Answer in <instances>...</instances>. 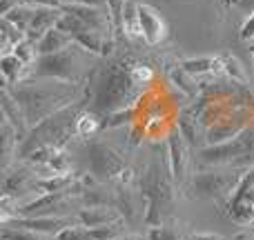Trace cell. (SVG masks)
Listing matches in <instances>:
<instances>
[{
  "mask_svg": "<svg viewBox=\"0 0 254 240\" xmlns=\"http://www.w3.org/2000/svg\"><path fill=\"white\" fill-rule=\"evenodd\" d=\"M98 127H101V120H98V116L92 114V111H80L78 118L74 120V129H76L78 138H87V136L96 134Z\"/></svg>",
  "mask_w": 254,
  "mask_h": 240,
  "instance_id": "cb8c5ba5",
  "label": "cell"
},
{
  "mask_svg": "<svg viewBox=\"0 0 254 240\" xmlns=\"http://www.w3.org/2000/svg\"><path fill=\"white\" fill-rule=\"evenodd\" d=\"M89 169L96 180L119 178V174L125 169V160L107 144L96 143L89 149Z\"/></svg>",
  "mask_w": 254,
  "mask_h": 240,
  "instance_id": "52a82bcc",
  "label": "cell"
},
{
  "mask_svg": "<svg viewBox=\"0 0 254 240\" xmlns=\"http://www.w3.org/2000/svg\"><path fill=\"white\" fill-rule=\"evenodd\" d=\"M0 111H2V118H7L11 122V127L18 131V138L20 143L29 136V122H27L25 114H22L18 100L13 98V94L9 92V87H2V94H0Z\"/></svg>",
  "mask_w": 254,
  "mask_h": 240,
  "instance_id": "4fadbf2b",
  "label": "cell"
},
{
  "mask_svg": "<svg viewBox=\"0 0 254 240\" xmlns=\"http://www.w3.org/2000/svg\"><path fill=\"white\" fill-rule=\"evenodd\" d=\"M228 209H230V218L237 220V223H250V220H254V167L246 171L237 192L230 198Z\"/></svg>",
  "mask_w": 254,
  "mask_h": 240,
  "instance_id": "ba28073f",
  "label": "cell"
},
{
  "mask_svg": "<svg viewBox=\"0 0 254 240\" xmlns=\"http://www.w3.org/2000/svg\"><path fill=\"white\" fill-rule=\"evenodd\" d=\"M34 13H36V4L20 2L16 9H11V11H9L7 16H2V18L11 22L13 27H18V29H20L22 34L27 36V29H29L31 20H34Z\"/></svg>",
  "mask_w": 254,
  "mask_h": 240,
  "instance_id": "44dd1931",
  "label": "cell"
},
{
  "mask_svg": "<svg viewBox=\"0 0 254 240\" xmlns=\"http://www.w3.org/2000/svg\"><path fill=\"white\" fill-rule=\"evenodd\" d=\"M138 22H140V34L143 40L154 47V45H161L167 36V25L163 20V16L149 4L138 2Z\"/></svg>",
  "mask_w": 254,
  "mask_h": 240,
  "instance_id": "30bf717a",
  "label": "cell"
},
{
  "mask_svg": "<svg viewBox=\"0 0 254 240\" xmlns=\"http://www.w3.org/2000/svg\"><path fill=\"white\" fill-rule=\"evenodd\" d=\"M9 92L18 100L29 127H36L52 114H56L58 109L71 105L76 89L67 80L52 78L49 85H34L29 80H22V83L9 87Z\"/></svg>",
  "mask_w": 254,
  "mask_h": 240,
  "instance_id": "6da1fadb",
  "label": "cell"
},
{
  "mask_svg": "<svg viewBox=\"0 0 254 240\" xmlns=\"http://www.w3.org/2000/svg\"><path fill=\"white\" fill-rule=\"evenodd\" d=\"M190 240H225V238L216 236V234H196V236H192Z\"/></svg>",
  "mask_w": 254,
  "mask_h": 240,
  "instance_id": "d590c367",
  "label": "cell"
},
{
  "mask_svg": "<svg viewBox=\"0 0 254 240\" xmlns=\"http://www.w3.org/2000/svg\"><path fill=\"white\" fill-rule=\"evenodd\" d=\"M129 78L134 80V85H147L154 78V71L147 65H134L129 69Z\"/></svg>",
  "mask_w": 254,
  "mask_h": 240,
  "instance_id": "f546056e",
  "label": "cell"
},
{
  "mask_svg": "<svg viewBox=\"0 0 254 240\" xmlns=\"http://www.w3.org/2000/svg\"><path fill=\"white\" fill-rule=\"evenodd\" d=\"M196 125H198V120L194 118V116L183 114L179 118V131L183 134V138L188 140L190 144H196Z\"/></svg>",
  "mask_w": 254,
  "mask_h": 240,
  "instance_id": "f1b7e54d",
  "label": "cell"
},
{
  "mask_svg": "<svg viewBox=\"0 0 254 240\" xmlns=\"http://www.w3.org/2000/svg\"><path fill=\"white\" fill-rule=\"evenodd\" d=\"M63 2H65V0H34L36 7H56V9H61Z\"/></svg>",
  "mask_w": 254,
  "mask_h": 240,
  "instance_id": "e575fe53",
  "label": "cell"
},
{
  "mask_svg": "<svg viewBox=\"0 0 254 240\" xmlns=\"http://www.w3.org/2000/svg\"><path fill=\"white\" fill-rule=\"evenodd\" d=\"M252 60H254V47H252Z\"/></svg>",
  "mask_w": 254,
  "mask_h": 240,
  "instance_id": "74e56055",
  "label": "cell"
},
{
  "mask_svg": "<svg viewBox=\"0 0 254 240\" xmlns=\"http://www.w3.org/2000/svg\"><path fill=\"white\" fill-rule=\"evenodd\" d=\"M243 129H246V125H243V122H234L232 118H225V120L214 122V125L207 127L205 143H207V147H212V144H221V143H228V140L237 138Z\"/></svg>",
  "mask_w": 254,
  "mask_h": 240,
  "instance_id": "e0dca14e",
  "label": "cell"
},
{
  "mask_svg": "<svg viewBox=\"0 0 254 240\" xmlns=\"http://www.w3.org/2000/svg\"><path fill=\"white\" fill-rule=\"evenodd\" d=\"M121 29H123L129 38H143V34H140V22H138V2H134V0H125L123 2Z\"/></svg>",
  "mask_w": 254,
  "mask_h": 240,
  "instance_id": "ffe728a7",
  "label": "cell"
},
{
  "mask_svg": "<svg viewBox=\"0 0 254 240\" xmlns=\"http://www.w3.org/2000/svg\"><path fill=\"white\" fill-rule=\"evenodd\" d=\"M61 9L65 13L76 16L78 20H83L89 29H94V31H98V34L112 38L110 31H112L114 20H112L110 13H105V9L103 7H94V4H83V2H63Z\"/></svg>",
  "mask_w": 254,
  "mask_h": 240,
  "instance_id": "9c48e42d",
  "label": "cell"
},
{
  "mask_svg": "<svg viewBox=\"0 0 254 240\" xmlns=\"http://www.w3.org/2000/svg\"><path fill=\"white\" fill-rule=\"evenodd\" d=\"M74 65H76V56L71 51V47L58 53L38 56L34 65L29 67V78H54L69 83L74 78Z\"/></svg>",
  "mask_w": 254,
  "mask_h": 240,
  "instance_id": "5b68a950",
  "label": "cell"
},
{
  "mask_svg": "<svg viewBox=\"0 0 254 240\" xmlns=\"http://www.w3.org/2000/svg\"><path fill=\"white\" fill-rule=\"evenodd\" d=\"M2 240H45V234H36V232H29V229L2 225Z\"/></svg>",
  "mask_w": 254,
  "mask_h": 240,
  "instance_id": "484cf974",
  "label": "cell"
},
{
  "mask_svg": "<svg viewBox=\"0 0 254 240\" xmlns=\"http://www.w3.org/2000/svg\"><path fill=\"white\" fill-rule=\"evenodd\" d=\"M78 218H61V216H43V218H13L11 223H7L9 227H20V229H29L36 234H45V236H54L56 238L63 229H67L69 225H76Z\"/></svg>",
  "mask_w": 254,
  "mask_h": 240,
  "instance_id": "8fae6325",
  "label": "cell"
},
{
  "mask_svg": "<svg viewBox=\"0 0 254 240\" xmlns=\"http://www.w3.org/2000/svg\"><path fill=\"white\" fill-rule=\"evenodd\" d=\"M25 38H27V36L22 34L18 27H13L11 22L2 18V31H0V51H2V56H7V53H13L16 45L22 43Z\"/></svg>",
  "mask_w": 254,
  "mask_h": 240,
  "instance_id": "603a6c76",
  "label": "cell"
},
{
  "mask_svg": "<svg viewBox=\"0 0 254 240\" xmlns=\"http://www.w3.org/2000/svg\"><path fill=\"white\" fill-rule=\"evenodd\" d=\"M76 218L85 227H103V225H112V223L123 220V214L116 211V207L101 205V207H83L76 214Z\"/></svg>",
  "mask_w": 254,
  "mask_h": 240,
  "instance_id": "9a60e30c",
  "label": "cell"
},
{
  "mask_svg": "<svg viewBox=\"0 0 254 240\" xmlns=\"http://www.w3.org/2000/svg\"><path fill=\"white\" fill-rule=\"evenodd\" d=\"M254 156V127H246L237 138L201 149V160L210 165H248Z\"/></svg>",
  "mask_w": 254,
  "mask_h": 240,
  "instance_id": "7a4b0ae2",
  "label": "cell"
},
{
  "mask_svg": "<svg viewBox=\"0 0 254 240\" xmlns=\"http://www.w3.org/2000/svg\"><path fill=\"white\" fill-rule=\"evenodd\" d=\"M221 60V71L228 76L232 83H241V85H248V74H246V67L241 65L237 56H230V53H221L219 56Z\"/></svg>",
  "mask_w": 254,
  "mask_h": 240,
  "instance_id": "7402d4cb",
  "label": "cell"
},
{
  "mask_svg": "<svg viewBox=\"0 0 254 240\" xmlns=\"http://www.w3.org/2000/svg\"><path fill=\"white\" fill-rule=\"evenodd\" d=\"M232 240H248V234H237Z\"/></svg>",
  "mask_w": 254,
  "mask_h": 240,
  "instance_id": "8d00e7d4",
  "label": "cell"
},
{
  "mask_svg": "<svg viewBox=\"0 0 254 240\" xmlns=\"http://www.w3.org/2000/svg\"><path fill=\"white\" fill-rule=\"evenodd\" d=\"M56 240H94V238L85 225L76 223V225H69L67 229H63V232L56 236Z\"/></svg>",
  "mask_w": 254,
  "mask_h": 240,
  "instance_id": "83f0119b",
  "label": "cell"
},
{
  "mask_svg": "<svg viewBox=\"0 0 254 240\" xmlns=\"http://www.w3.org/2000/svg\"><path fill=\"white\" fill-rule=\"evenodd\" d=\"M232 4L239 9H243V11L254 13V0H232Z\"/></svg>",
  "mask_w": 254,
  "mask_h": 240,
  "instance_id": "836d02e7",
  "label": "cell"
},
{
  "mask_svg": "<svg viewBox=\"0 0 254 240\" xmlns=\"http://www.w3.org/2000/svg\"><path fill=\"white\" fill-rule=\"evenodd\" d=\"M239 36H241L243 43H254V13H250V16L243 20Z\"/></svg>",
  "mask_w": 254,
  "mask_h": 240,
  "instance_id": "1f68e13d",
  "label": "cell"
},
{
  "mask_svg": "<svg viewBox=\"0 0 254 240\" xmlns=\"http://www.w3.org/2000/svg\"><path fill=\"white\" fill-rule=\"evenodd\" d=\"M185 71H188L192 78H201V76H214V74H223L221 71V60L219 56H201V58H185L181 62Z\"/></svg>",
  "mask_w": 254,
  "mask_h": 240,
  "instance_id": "d6986e66",
  "label": "cell"
},
{
  "mask_svg": "<svg viewBox=\"0 0 254 240\" xmlns=\"http://www.w3.org/2000/svg\"><path fill=\"white\" fill-rule=\"evenodd\" d=\"M119 240H125V236H123V238H119Z\"/></svg>",
  "mask_w": 254,
  "mask_h": 240,
  "instance_id": "f35d334b",
  "label": "cell"
},
{
  "mask_svg": "<svg viewBox=\"0 0 254 240\" xmlns=\"http://www.w3.org/2000/svg\"><path fill=\"white\" fill-rule=\"evenodd\" d=\"M71 192H58V193H40L38 198L16 205V218H43V216H61V211L69 205Z\"/></svg>",
  "mask_w": 254,
  "mask_h": 240,
  "instance_id": "8992f818",
  "label": "cell"
},
{
  "mask_svg": "<svg viewBox=\"0 0 254 240\" xmlns=\"http://www.w3.org/2000/svg\"><path fill=\"white\" fill-rule=\"evenodd\" d=\"M94 240H119L125 236V225L123 220L112 225H103V227H87Z\"/></svg>",
  "mask_w": 254,
  "mask_h": 240,
  "instance_id": "d4e9b609",
  "label": "cell"
},
{
  "mask_svg": "<svg viewBox=\"0 0 254 240\" xmlns=\"http://www.w3.org/2000/svg\"><path fill=\"white\" fill-rule=\"evenodd\" d=\"M20 2H22V0H0V13H2V16H7V13L11 11V9H16Z\"/></svg>",
  "mask_w": 254,
  "mask_h": 240,
  "instance_id": "d6a6232c",
  "label": "cell"
},
{
  "mask_svg": "<svg viewBox=\"0 0 254 240\" xmlns=\"http://www.w3.org/2000/svg\"><path fill=\"white\" fill-rule=\"evenodd\" d=\"M167 149H170V171L174 180H183L185 167H188V147H185V138L179 129L172 131L167 138Z\"/></svg>",
  "mask_w": 254,
  "mask_h": 240,
  "instance_id": "2e32d148",
  "label": "cell"
},
{
  "mask_svg": "<svg viewBox=\"0 0 254 240\" xmlns=\"http://www.w3.org/2000/svg\"><path fill=\"white\" fill-rule=\"evenodd\" d=\"M63 16V9H56V7H36V13H34V20H31L29 29H27V38L31 43H38L49 29L58 25Z\"/></svg>",
  "mask_w": 254,
  "mask_h": 240,
  "instance_id": "5bb4252c",
  "label": "cell"
},
{
  "mask_svg": "<svg viewBox=\"0 0 254 240\" xmlns=\"http://www.w3.org/2000/svg\"><path fill=\"white\" fill-rule=\"evenodd\" d=\"M246 171H205V174H196L192 180V192L194 198H214V200H228L232 198V193L237 192L239 183L243 180Z\"/></svg>",
  "mask_w": 254,
  "mask_h": 240,
  "instance_id": "3957f363",
  "label": "cell"
},
{
  "mask_svg": "<svg viewBox=\"0 0 254 240\" xmlns=\"http://www.w3.org/2000/svg\"><path fill=\"white\" fill-rule=\"evenodd\" d=\"M71 45H74V38L69 34H65V31H61L58 27H54L36 43V51H38V56H47V53L65 51Z\"/></svg>",
  "mask_w": 254,
  "mask_h": 240,
  "instance_id": "ac0fdd59",
  "label": "cell"
},
{
  "mask_svg": "<svg viewBox=\"0 0 254 240\" xmlns=\"http://www.w3.org/2000/svg\"><path fill=\"white\" fill-rule=\"evenodd\" d=\"M31 174H34V167H13V169H4V183H2V196H11L18 200V196L25 192H29V189H34V178H31Z\"/></svg>",
  "mask_w": 254,
  "mask_h": 240,
  "instance_id": "7c38bea8",
  "label": "cell"
},
{
  "mask_svg": "<svg viewBox=\"0 0 254 240\" xmlns=\"http://www.w3.org/2000/svg\"><path fill=\"white\" fill-rule=\"evenodd\" d=\"M131 98H134V80L129 78V74L112 69L103 83L101 92H98V107L103 111L114 114V111L125 109V105H129L127 100H131Z\"/></svg>",
  "mask_w": 254,
  "mask_h": 240,
  "instance_id": "277c9868",
  "label": "cell"
},
{
  "mask_svg": "<svg viewBox=\"0 0 254 240\" xmlns=\"http://www.w3.org/2000/svg\"><path fill=\"white\" fill-rule=\"evenodd\" d=\"M13 53H16L18 58H20L22 62H25L27 67H31L36 62V58H38V51H36V43H31L29 38H25L22 43L16 45V49H13Z\"/></svg>",
  "mask_w": 254,
  "mask_h": 240,
  "instance_id": "4316f807",
  "label": "cell"
},
{
  "mask_svg": "<svg viewBox=\"0 0 254 240\" xmlns=\"http://www.w3.org/2000/svg\"><path fill=\"white\" fill-rule=\"evenodd\" d=\"M149 240H179L176 238V234L172 232L170 227H149V234H147Z\"/></svg>",
  "mask_w": 254,
  "mask_h": 240,
  "instance_id": "4dcf8cb0",
  "label": "cell"
}]
</instances>
